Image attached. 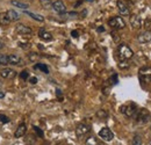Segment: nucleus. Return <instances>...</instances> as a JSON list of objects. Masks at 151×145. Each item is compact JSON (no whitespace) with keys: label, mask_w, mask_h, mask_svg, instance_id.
<instances>
[{"label":"nucleus","mask_w":151,"mask_h":145,"mask_svg":"<svg viewBox=\"0 0 151 145\" xmlns=\"http://www.w3.org/2000/svg\"><path fill=\"white\" fill-rule=\"evenodd\" d=\"M117 52H119L120 58H121V59H124V60L132 58V56H134L132 50L127 45V44H124V43H122V44L119 45V48H117Z\"/></svg>","instance_id":"f257e3e1"},{"label":"nucleus","mask_w":151,"mask_h":145,"mask_svg":"<svg viewBox=\"0 0 151 145\" xmlns=\"http://www.w3.org/2000/svg\"><path fill=\"white\" fill-rule=\"evenodd\" d=\"M134 116L136 117V121L139 122V123H147V122H149L151 120L150 113L144 108L139 109V110L137 109V111H136V114Z\"/></svg>","instance_id":"f03ea898"},{"label":"nucleus","mask_w":151,"mask_h":145,"mask_svg":"<svg viewBox=\"0 0 151 145\" xmlns=\"http://www.w3.org/2000/svg\"><path fill=\"white\" fill-rule=\"evenodd\" d=\"M108 24L114 29H123L126 27V22L121 17H114L108 21Z\"/></svg>","instance_id":"7ed1b4c3"},{"label":"nucleus","mask_w":151,"mask_h":145,"mask_svg":"<svg viewBox=\"0 0 151 145\" xmlns=\"http://www.w3.org/2000/svg\"><path fill=\"white\" fill-rule=\"evenodd\" d=\"M136 111H137V106L134 102H130V103L121 107V113H123L128 117H132L136 114Z\"/></svg>","instance_id":"20e7f679"},{"label":"nucleus","mask_w":151,"mask_h":145,"mask_svg":"<svg viewBox=\"0 0 151 145\" xmlns=\"http://www.w3.org/2000/svg\"><path fill=\"white\" fill-rule=\"evenodd\" d=\"M99 137H101V139H104L106 142H111L114 138V134L109 128L105 127L99 131Z\"/></svg>","instance_id":"39448f33"},{"label":"nucleus","mask_w":151,"mask_h":145,"mask_svg":"<svg viewBox=\"0 0 151 145\" xmlns=\"http://www.w3.org/2000/svg\"><path fill=\"white\" fill-rule=\"evenodd\" d=\"M15 32L19 34V35H30L33 33L32 28H29L28 26H24L22 23H19L15 26Z\"/></svg>","instance_id":"423d86ee"},{"label":"nucleus","mask_w":151,"mask_h":145,"mask_svg":"<svg viewBox=\"0 0 151 145\" xmlns=\"http://www.w3.org/2000/svg\"><path fill=\"white\" fill-rule=\"evenodd\" d=\"M0 77L4 79H14L17 77V72L9 67H5L0 71Z\"/></svg>","instance_id":"0eeeda50"},{"label":"nucleus","mask_w":151,"mask_h":145,"mask_svg":"<svg viewBox=\"0 0 151 145\" xmlns=\"http://www.w3.org/2000/svg\"><path fill=\"white\" fill-rule=\"evenodd\" d=\"M116 5H117V8H119L120 14H122V15H129L130 14V8L128 7V5L123 0H119L116 2Z\"/></svg>","instance_id":"6e6552de"},{"label":"nucleus","mask_w":151,"mask_h":145,"mask_svg":"<svg viewBox=\"0 0 151 145\" xmlns=\"http://www.w3.org/2000/svg\"><path fill=\"white\" fill-rule=\"evenodd\" d=\"M90 130H91L90 126H87L85 123H80L78 127L76 128V135L78 137H81V136H85L87 132H90Z\"/></svg>","instance_id":"1a4fd4ad"},{"label":"nucleus","mask_w":151,"mask_h":145,"mask_svg":"<svg viewBox=\"0 0 151 145\" xmlns=\"http://www.w3.org/2000/svg\"><path fill=\"white\" fill-rule=\"evenodd\" d=\"M137 39L139 43H149L151 42V32L150 30H144L137 35Z\"/></svg>","instance_id":"9d476101"},{"label":"nucleus","mask_w":151,"mask_h":145,"mask_svg":"<svg viewBox=\"0 0 151 145\" xmlns=\"http://www.w3.org/2000/svg\"><path fill=\"white\" fill-rule=\"evenodd\" d=\"M52 8H54L55 12L59 13V14H63V13H65V11H66V7H65L64 2L60 1V0H57L55 2H52Z\"/></svg>","instance_id":"9b49d317"},{"label":"nucleus","mask_w":151,"mask_h":145,"mask_svg":"<svg viewBox=\"0 0 151 145\" xmlns=\"http://www.w3.org/2000/svg\"><path fill=\"white\" fill-rule=\"evenodd\" d=\"M130 24H132V28H135V29L141 28V27H142L141 18H139L138 15H136V14H132V17H130Z\"/></svg>","instance_id":"f8f14e48"},{"label":"nucleus","mask_w":151,"mask_h":145,"mask_svg":"<svg viewBox=\"0 0 151 145\" xmlns=\"http://www.w3.org/2000/svg\"><path fill=\"white\" fill-rule=\"evenodd\" d=\"M27 132V126L24 123H21L19 127L17 128L15 132H14V137L15 138H20V137H23Z\"/></svg>","instance_id":"ddd939ff"},{"label":"nucleus","mask_w":151,"mask_h":145,"mask_svg":"<svg viewBox=\"0 0 151 145\" xmlns=\"http://www.w3.org/2000/svg\"><path fill=\"white\" fill-rule=\"evenodd\" d=\"M7 59H8V64L11 65H20L22 63V59L17 55H8Z\"/></svg>","instance_id":"4468645a"},{"label":"nucleus","mask_w":151,"mask_h":145,"mask_svg":"<svg viewBox=\"0 0 151 145\" xmlns=\"http://www.w3.org/2000/svg\"><path fill=\"white\" fill-rule=\"evenodd\" d=\"M38 36H40V38H41L42 41H45V42H49V41L52 39V35H51L50 33H48L45 29H40Z\"/></svg>","instance_id":"2eb2a0df"},{"label":"nucleus","mask_w":151,"mask_h":145,"mask_svg":"<svg viewBox=\"0 0 151 145\" xmlns=\"http://www.w3.org/2000/svg\"><path fill=\"white\" fill-rule=\"evenodd\" d=\"M139 75L141 78H145L147 80H151V67L144 66L139 70Z\"/></svg>","instance_id":"dca6fc26"},{"label":"nucleus","mask_w":151,"mask_h":145,"mask_svg":"<svg viewBox=\"0 0 151 145\" xmlns=\"http://www.w3.org/2000/svg\"><path fill=\"white\" fill-rule=\"evenodd\" d=\"M6 13H7L8 18H9V20H11V22H12V21H18V20L20 19L19 13H18L17 11H14V9H9V11H7Z\"/></svg>","instance_id":"f3484780"},{"label":"nucleus","mask_w":151,"mask_h":145,"mask_svg":"<svg viewBox=\"0 0 151 145\" xmlns=\"http://www.w3.org/2000/svg\"><path fill=\"white\" fill-rule=\"evenodd\" d=\"M11 4L14 6V7H18V8H21V9H27L29 7L28 4H24V2H21V1H18V0H12Z\"/></svg>","instance_id":"a211bd4d"},{"label":"nucleus","mask_w":151,"mask_h":145,"mask_svg":"<svg viewBox=\"0 0 151 145\" xmlns=\"http://www.w3.org/2000/svg\"><path fill=\"white\" fill-rule=\"evenodd\" d=\"M24 143L27 145H35V143H36V136L35 135H27L24 137Z\"/></svg>","instance_id":"6ab92c4d"},{"label":"nucleus","mask_w":151,"mask_h":145,"mask_svg":"<svg viewBox=\"0 0 151 145\" xmlns=\"http://www.w3.org/2000/svg\"><path fill=\"white\" fill-rule=\"evenodd\" d=\"M34 69H35V70H41V71H43L44 73H49V69H48V66H47L45 64H42V63H37V64H35V65H34Z\"/></svg>","instance_id":"aec40b11"},{"label":"nucleus","mask_w":151,"mask_h":145,"mask_svg":"<svg viewBox=\"0 0 151 145\" xmlns=\"http://www.w3.org/2000/svg\"><path fill=\"white\" fill-rule=\"evenodd\" d=\"M11 22V20L8 18V15H7V13H2V14H0V23L1 24H8Z\"/></svg>","instance_id":"412c9836"},{"label":"nucleus","mask_w":151,"mask_h":145,"mask_svg":"<svg viewBox=\"0 0 151 145\" xmlns=\"http://www.w3.org/2000/svg\"><path fill=\"white\" fill-rule=\"evenodd\" d=\"M26 14H27V15H29L30 18H33L34 20H36V21H40V22L44 21V18H43L42 15H38V14H35V13H32V12H27V11H26Z\"/></svg>","instance_id":"4be33fe9"},{"label":"nucleus","mask_w":151,"mask_h":145,"mask_svg":"<svg viewBox=\"0 0 151 145\" xmlns=\"http://www.w3.org/2000/svg\"><path fill=\"white\" fill-rule=\"evenodd\" d=\"M132 145H143V141H142V137L139 135H135L132 137Z\"/></svg>","instance_id":"5701e85b"},{"label":"nucleus","mask_w":151,"mask_h":145,"mask_svg":"<svg viewBox=\"0 0 151 145\" xmlns=\"http://www.w3.org/2000/svg\"><path fill=\"white\" fill-rule=\"evenodd\" d=\"M40 2H41V5H42V7L45 8V9L52 7V2H51V0H40Z\"/></svg>","instance_id":"b1692460"},{"label":"nucleus","mask_w":151,"mask_h":145,"mask_svg":"<svg viewBox=\"0 0 151 145\" xmlns=\"http://www.w3.org/2000/svg\"><path fill=\"white\" fill-rule=\"evenodd\" d=\"M96 116H98L99 118H101V120H105V118H107L108 114H107V111H106V110H104V109H100V110H98V113H96Z\"/></svg>","instance_id":"393cba45"},{"label":"nucleus","mask_w":151,"mask_h":145,"mask_svg":"<svg viewBox=\"0 0 151 145\" xmlns=\"http://www.w3.org/2000/svg\"><path fill=\"white\" fill-rule=\"evenodd\" d=\"M33 129H34V131H35V134H36V137H43V136H44V132H43L42 129H40V128L36 127V126H34Z\"/></svg>","instance_id":"a878e982"},{"label":"nucleus","mask_w":151,"mask_h":145,"mask_svg":"<svg viewBox=\"0 0 151 145\" xmlns=\"http://www.w3.org/2000/svg\"><path fill=\"white\" fill-rule=\"evenodd\" d=\"M11 120H9V117L8 116H6V115H4V114H0V123L1 124H6V123H8Z\"/></svg>","instance_id":"bb28decb"},{"label":"nucleus","mask_w":151,"mask_h":145,"mask_svg":"<svg viewBox=\"0 0 151 145\" xmlns=\"http://www.w3.org/2000/svg\"><path fill=\"white\" fill-rule=\"evenodd\" d=\"M86 145H99L98 141L95 139V137H88L86 141Z\"/></svg>","instance_id":"cd10ccee"},{"label":"nucleus","mask_w":151,"mask_h":145,"mask_svg":"<svg viewBox=\"0 0 151 145\" xmlns=\"http://www.w3.org/2000/svg\"><path fill=\"white\" fill-rule=\"evenodd\" d=\"M7 64H8L7 56H5V55L0 56V65H7Z\"/></svg>","instance_id":"c85d7f7f"},{"label":"nucleus","mask_w":151,"mask_h":145,"mask_svg":"<svg viewBox=\"0 0 151 145\" xmlns=\"http://www.w3.org/2000/svg\"><path fill=\"white\" fill-rule=\"evenodd\" d=\"M28 77H29V73H28L27 70H23L22 72L20 73V78H21L22 80H27V79H28Z\"/></svg>","instance_id":"c756f323"},{"label":"nucleus","mask_w":151,"mask_h":145,"mask_svg":"<svg viewBox=\"0 0 151 145\" xmlns=\"http://www.w3.org/2000/svg\"><path fill=\"white\" fill-rule=\"evenodd\" d=\"M28 57H29V59H30V60H36L38 56L36 54H34V52H33V54H29V56H28Z\"/></svg>","instance_id":"7c9ffc66"},{"label":"nucleus","mask_w":151,"mask_h":145,"mask_svg":"<svg viewBox=\"0 0 151 145\" xmlns=\"http://www.w3.org/2000/svg\"><path fill=\"white\" fill-rule=\"evenodd\" d=\"M111 81H112V84H116L117 83V74H113V77L111 78Z\"/></svg>","instance_id":"2f4dec72"},{"label":"nucleus","mask_w":151,"mask_h":145,"mask_svg":"<svg viewBox=\"0 0 151 145\" xmlns=\"http://www.w3.org/2000/svg\"><path fill=\"white\" fill-rule=\"evenodd\" d=\"M71 36L77 38V37L79 36V32H78V30H72V32H71Z\"/></svg>","instance_id":"473e14b6"},{"label":"nucleus","mask_w":151,"mask_h":145,"mask_svg":"<svg viewBox=\"0 0 151 145\" xmlns=\"http://www.w3.org/2000/svg\"><path fill=\"white\" fill-rule=\"evenodd\" d=\"M29 83H30V84H33V85H35V84L37 83V78H36V77L30 78V79H29Z\"/></svg>","instance_id":"72a5a7b5"},{"label":"nucleus","mask_w":151,"mask_h":145,"mask_svg":"<svg viewBox=\"0 0 151 145\" xmlns=\"http://www.w3.org/2000/svg\"><path fill=\"white\" fill-rule=\"evenodd\" d=\"M56 94H57V96H58V98H62V91H60V90H57Z\"/></svg>","instance_id":"f704fd0d"},{"label":"nucleus","mask_w":151,"mask_h":145,"mask_svg":"<svg viewBox=\"0 0 151 145\" xmlns=\"http://www.w3.org/2000/svg\"><path fill=\"white\" fill-rule=\"evenodd\" d=\"M2 98H5V93L2 91H0V99H2Z\"/></svg>","instance_id":"c9c22d12"},{"label":"nucleus","mask_w":151,"mask_h":145,"mask_svg":"<svg viewBox=\"0 0 151 145\" xmlns=\"http://www.w3.org/2000/svg\"><path fill=\"white\" fill-rule=\"evenodd\" d=\"M98 32H105V28L104 27H99L98 28Z\"/></svg>","instance_id":"e433bc0d"},{"label":"nucleus","mask_w":151,"mask_h":145,"mask_svg":"<svg viewBox=\"0 0 151 145\" xmlns=\"http://www.w3.org/2000/svg\"><path fill=\"white\" fill-rule=\"evenodd\" d=\"M2 48H4V43H2V42H1V41H0V50H1V49H2Z\"/></svg>","instance_id":"4c0bfd02"}]
</instances>
